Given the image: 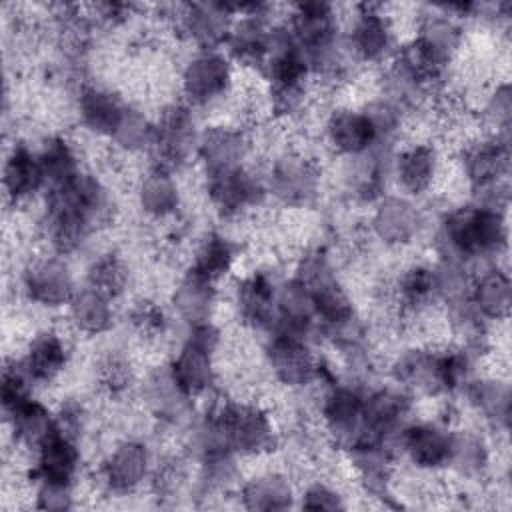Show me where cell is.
I'll list each match as a JSON object with an SVG mask.
<instances>
[{"instance_id": "cell-2", "label": "cell", "mask_w": 512, "mask_h": 512, "mask_svg": "<svg viewBox=\"0 0 512 512\" xmlns=\"http://www.w3.org/2000/svg\"><path fill=\"white\" fill-rule=\"evenodd\" d=\"M508 248L506 210L460 204L448 208L436 220L432 230V250L436 260L466 264L472 272L498 262Z\"/></svg>"}, {"instance_id": "cell-28", "label": "cell", "mask_w": 512, "mask_h": 512, "mask_svg": "<svg viewBox=\"0 0 512 512\" xmlns=\"http://www.w3.org/2000/svg\"><path fill=\"white\" fill-rule=\"evenodd\" d=\"M468 406L494 432H508L512 396L508 380L498 374L472 376L462 390Z\"/></svg>"}, {"instance_id": "cell-15", "label": "cell", "mask_w": 512, "mask_h": 512, "mask_svg": "<svg viewBox=\"0 0 512 512\" xmlns=\"http://www.w3.org/2000/svg\"><path fill=\"white\" fill-rule=\"evenodd\" d=\"M236 18L224 42V52L236 66H246L252 70H262L272 28L268 18V4H234Z\"/></svg>"}, {"instance_id": "cell-31", "label": "cell", "mask_w": 512, "mask_h": 512, "mask_svg": "<svg viewBox=\"0 0 512 512\" xmlns=\"http://www.w3.org/2000/svg\"><path fill=\"white\" fill-rule=\"evenodd\" d=\"M2 186L6 198L18 206L44 192V176L36 148L26 142H14L4 158Z\"/></svg>"}, {"instance_id": "cell-29", "label": "cell", "mask_w": 512, "mask_h": 512, "mask_svg": "<svg viewBox=\"0 0 512 512\" xmlns=\"http://www.w3.org/2000/svg\"><path fill=\"white\" fill-rule=\"evenodd\" d=\"M470 306L486 322L496 324L508 320L512 304V282L498 262L482 266L472 272Z\"/></svg>"}, {"instance_id": "cell-5", "label": "cell", "mask_w": 512, "mask_h": 512, "mask_svg": "<svg viewBox=\"0 0 512 512\" xmlns=\"http://www.w3.org/2000/svg\"><path fill=\"white\" fill-rule=\"evenodd\" d=\"M226 446L240 458H258L276 450L280 434L272 412L252 400H222L210 406Z\"/></svg>"}, {"instance_id": "cell-18", "label": "cell", "mask_w": 512, "mask_h": 512, "mask_svg": "<svg viewBox=\"0 0 512 512\" xmlns=\"http://www.w3.org/2000/svg\"><path fill=\"white\" fill-rule=\"evenodd\" d=\"M396 452L418 472H442L448 468L452 426L442 420H410L396 438Z\"/></svg>"}, {"instance_id": "cell-34", "label": "cell", "mask_w": 512, "mask_h": 512, "mask_svg": "<svg viewBox=\"0 0 512 512\" xmlns=\"http://www.w3.org/2000/svg\"><path fill=\"white\" fill-rule=\"evenodd\" d=\"M170 306L186 326L208 322L218 306V284L186 270L172 288Z\"/></svg>"}, {"instance_id": "cell-48", "label": "cell", "mask_w": 512, "mask_h": 512, "mask_svg": "<svg viewBox=\"0 0 512 512\" xmlns=\"http://www.w3.org/2000/svg\"><path fill=\"white\" fill-rule=\"evenodd\" d=\"M188 480H190L188 460H184L180 456H170L154 466L150 486L156 496L172 498V496L182 494Z\"/></svg>"}, {"instance_id": "cell-21", "label": "cell", "mask_w": 512, "mask_h": 512, "mask_svg": "<svg viewBox=\"0 0 512 512\" xmlns=\"http://www.w3.org/2000/svg\"><path fill=\"white\" fill-rule=\"evenodd\" d=\"M442 172V156L432 142H410L394 152L392 178L400 194L414 200L428 194Z\"/></svg>"}, {"instance_id": "cell-41", "label": "cell", "mask_w": 512, "mask_h": 512, "mask_svg": "<svg viewBox=\"0 0 512 512\" xmlns=\"http://www.w3.org/2000/svg\"><path fill=\"white\" fill-rule=\"evenodd\" d=\"M36 152L44 176V192L66 184L82 170L78 148L64 134L46 136Z\"/></svg>"}, {"instance_id": "cell-42", "label": "cell", "mask_w": 512, "mask_h": 512, "mask_svg": "<svg viewBox=\"0 0 512 512\" xmlns=\"http://www.w3.org/2000/svg\"><path fill=\"white\" fill-rule=\"evenodd\" d=\"M130 282H132L130 264L116 250H108L94 256V260L86 270V284L98 288L112 300L120 298L128 290Z\"/></svg>"}, {"instance_id": "cell-20", "label": "cell", "mask_w": 512, "mask_h": 512, "mask_svg": "<svg viewBox=\"0 0 512 512\" xmlns=\"http://www.w3.org/2000/svg\"><path fill=\"white\" fill-rule=\"evenodd\" d=\"M278 276L266 268H254L234 282V308L238 320L252 330L268 332L276 320Z\"/></svg>"}, {"instance_id": "cell-23", "label": "cell", "mask_w": 512, "mask_h": 512, "mask_svg": "<svg viewBox=\"0 0 512 512\" xmlns=\"http://www.w3.org/2000/svg\"><path fill=\"white\" fill-rule=\"evenodd\" d=\"M70 358L72 348L68 338L58 330L44 328L28 340L24 352L16 360L34 388H38L54 384L66 372Z\"/></svg>"}, {"instance_id": "cell-1", "label": "cell", "mask_w": 512, "mask_h": 512, "mask_svg": "<svg viewBox=\"0 0 512 512\" xmlns=\"http://www.w3.org/2000/svg\"><path fill=\"white\" fill-rule=\"evenodd\" d=\"M112 216L114 196L108 184L98 174L82 168L66 184L44 192L42 238L52 254L66 258L80 252Z\"/></svg>"}, {"instance_id": "cell-4", "label": "cell", "mask_w": 512, "mask_h": 512, "mask_svg": "<svg viewBox=\"0 0 512 512\" xmlns=\"http://www.w3.org/2000/svg\"><path fill=\"white\" fill-rule=\"evenodd\" d=\"M222 344L220 328L208 320L192 324L170 356L166 368L176 386L192 400L210 394L218 384L216 354Z\"/></svg>"}, {"instance_id": "cell-49", "label": "cell", "mask_w": 512, "mask_h": 512, "mask_svg": "<svg viewBox=\"0 0 512 512\" xmlns=\"http://www.w3.org/2000/svg\"><path fill=\"white\" fill-rule=\"evenodd\" d=\"M32 392H34V384L24 374L18 360L16 358L8 360L4 370H2V388H0V400H2L4 416L14 412L26 400H30L34 396Z\"/></svg>"}, {"instance_id": "cell-52", "label": "cell", "mask_w": 512, "mask_h": 512, "mask_svg": "<svg viewBox=\"0 0 512 512\" xmlns=\"http://www.w3.org/2000/svg\"><path fill=\"white\" fill-rule=\"evenodd\" d=\"M132 326L142 338H162L168 330V314L166 310L152 300H142L132 308Z\"/></svg>"}, {"instance_id": "cell-22", "label": "cell", "mask_w": 512, "mask_h": 512, "mask_svg": "<svg viewBox=\"0 0 512 512\" xmlns=\"http://www.w3.org/2000/svg\"><path fill=\"white\" fill-rule=\"evenodd\" d=\"M248 154L250 138L240 126L218 122L202 128L196 148V160L204 176L244 166Z\"/></svg>"}, {"instance_id": "cell-13", "label": "cell", "mask_w": 512, "mask_h": 512, "mask_svg": "<svg viewBox=\"0 0 512 512\" xmlns=\"http://www.w3.org/2000/svg\"><path fill=\"white\" fill-rule=\"evenodd\" d=\"M346 48L354 62L388 64L398 50L392 18L376 4H360L348 26Z\"/></svg>"}, {"instance_id": "cell-35", "label": "cell", "mask_w": 512, "mask_h": 512, "mask_svg": "<svg viewBox=\"0 0 512 512\" xmlns=\"http://www.w3.org/2000/svg\"><path fill=\"white\" fill-rule=\"evenodd\" d=\"M66 310L72 328L90 338L108 334L116 322L114 300L90 284L76 288Z\"/></svg>"}, {"instance_id": "cell-16", "label": "cell", "mask_w": 512, "mask_h": 512, "mask_svg": "<svg viewBox=\"0 0 512 512\" xmlns=\"http://www.w3.org/2000/svg\"><path fill=\"white\" fill-rule=\"evenodd\" d=\"M412 412L414 396L400 386L366 388L362 412L364 442L396 444L398 434L412 420Z\"/></svg>"}, {"instance_id": "cell-51", "label": "cell", "mask_w": 512, "mask_h": 512, "mask_svg": "<svg viewBox=\"0 0 512 512\" xmlns=\"http://www.w3.org/2000/svg\"><path fill=\"white\" fill-rule=\"evenodd\" d=\"M34 508L48 512H64L76 508V484L62 482H36Z\"/></svg>"}, {"instance_id": "cell-39", "label": "cell", "mask_w": 512, "mask_h": 512, "mask_svg": "<svg viewBox=\"0 0 512 512\" xmlns=\"http://www.w3.org/2000/svg\"><path fill=\"white\" fill-rule=\"evenodd\" d=\"M392 292L398 308L404 314L424 312L438 302L434 264L412 262L404 266L392 284Z\"/></svg>"}, {"instance_id": "cell-26", "label": "cell", "mask_w": 512, "mask_h": 512, "mask_svg": "<svg viewBox=\"0 0 512 512\" xmlns=\"http://www.w3.org/2000/svg\"><path fill=\"white\" fill-rule=\"evenodd\" d=\"M32 468L28 470V480L36 482H62L76 484L82 466L80 440L56 430L46 438L34 452Z\"/></svg>"}, {"instance_id": "cell-30", "label": "cell", "mask_w": 512, "mask_h": 512, "mask_svg": "<svg viewBox=\"0 0 512 512\" xmlns=\"http://www.w3.org/2000/svg\"><path fill=\"white\" fill-rule=\"evenodd\" d=\"M242 508L254 512H276L296 506L298 492L292 478L282 470H262L236 488Z\"/></svg>"}, {"instance_id": "cell-36", "label": "cell", "mask_w": 512, "mask_h": 512, "mask_svg": "<svg viewBox=\"0 0 512 512\" xmlns=\"http://www.w3.org/2000/svg\"><path fill=\"white\" fill-rule=\"evenodd\" d=\"M412 38L422 42L446 64H452L464 42V28L460 20H456L452 14H448L440 6H432L418 14L416 32Z\"/></svg>"}, {"instance_id": "cell-43", "label": "cell", "mask_w": 512, "mask_h": 512, "mask_svg": "<svg viewBox=\"0 0 512 512\" xmlns=\"http://www.w3.org/2000/svg\"><path fill=\"white\" fill-rule=\"evenodd\" d=\"M292 278L300 282L310 292V296L342 282L336 262L324 246H312L304 250L294 264Z\"/></svg>"}, {"instance_id": "cell-9", "label": "cell", "mask_w": 512, "mask_h": 512, "mask_svg": "<svg viewBox=\"0 0 512 512\" xmlns=\"http://www.w3.org/2000/svg\"><path fill=\"white\" fill-rule=\"evenodd\" d=\"M364 384L352 380H336L330 386L320 390L318 414L324 426V432L334 448L344 454L364 442Z\"/></svg>"}, {"instance_id": "cell-7", "label": "cell", "mask_w": 512, "mask_h": 512, "mask_svg": "<svg viewBox=\"0 0 512 512\" xmlns=\"http://www.w3.org/2000/svg\"><path fill=\"white\" fill-rule=\"evenodd\" d=\"M268 198L284 208H308L322 192V168L300 148L276 152L264 172Z\"/></svg>"}, {"instance_id": "cell-44", "label": "cell", "mask_w": 512, "mask_h": 512, "mask_svg": "<svg viewBox=\"0 0 512 512\" xmlns=\"http://www.w3.org/2000/svg\"><path fill=\"white\" fill-rule=\"evenodd\" d=\"M96 380L100 390L112 398L122 400L138 386V372L132 358L120 350H110L98 362Z\"/></svg>"}, {"instance_id": "cell-33", "label": "cell", "mask_w": 512, "mask_h": 512, "mask_svg": "<svg viewBox=\"0 0 512 512\" xmlns=\"http://www.w3.org/2000/svg\"><path fill=\"white\" fill-rule=\"evenodd\" d=\"M144 402L150 414L164 426H178L184 422L192 408V398H188L172 380L166 366H158L148 372L140 384Z\"/></svg>"}, {"instance_id": "cell-17", "label": "cell", "mask_w": 512, "mask_h": 512, "mask_svg": "<svg viewBox=\"0 0 512 512\" xmlns=\"http://www.w3.org/2000/svg\"><path fill=\"white\" fill-rule=\"evenodd\" d=\"M370 232L386 248H406L426 226L420 204L404 194H384L372 204Z\"/></svg>"}, {"instance_id": "cell-25", "label": "cell", "mask_w": 512, "mask_h": 512, "mask_svg": "<svg viewBox=\"0 0 512 512\" xmlns=\"http://www.w3.org/2000/svg\"><path fill=\"white\" fill-rule=\"evenodd\" d=\"M128 104L118 90L98 82H84L76 94V116L88 134L110 140Z\"/></svg>"}, {"instance_id": "cell-24", "label": "cell", "mask_w": 512, "mask_h": 512, "mask_svg": "<svg viewBox=\"0 0 512 512\" xmlns=\"http://www.w3.org/2000/svg\"><path fill=\"white\" fill-rule=\"evenodd\" d=\"M390 376L396 386H400L414 398L444 396L440 378V348L410 346L398 352L390 364Z\"/></svg>"}, {"instance_id": "cell-12", "label": "cell", "mask_w": 512, "mask_h": 512, "mask_svg": "<svg viewBox=\"0 0 512 512\" xmlns=\"http://www.w3.org/2000/svg\"><path fill=\"white\" fill-rule=\"evenodd\" d=\"M262 356L272 378L284 388L304 390L314 386L320 354L314 352L310 338L266 332Z\"/></svg>"}, {"instance_id": "cell-45", "label": "cell", "mask_w": 512, "mask_h": 512, "mask_svg": "<svg viewBox=\"0 0 512 512\" xmlns=\"http://www.w3.org/2000/svg\"><path fill=\"white\" fill-rule=\"evenodd\" d=\"M154 132V118H150L140 106L128 104L116 132L110 138L114 150L122 154H140L148 152Z\"/></svg>"}, {"instance_id": "cell-10", "label": "cell", "mask_w": 512, "mask_h": 512, "mask_svg": "<svg viewBox=\"0 0 512 512\" xmlns=\"http://www.w3.org/2000/svg\"><path fill=\"white\" fill-rule=\"evenodd\" d=\"M204 192L212 210L226 220L246 216L268 198L264 172H256L248 164L204 176Z\"/></svg>"}, {"instance_id": "cell-11", "label": "cell", "mask_w": 512, "mask_h": 512, "mask_svg": "<svg viewBox=\"0 0 512 512\" xmlns=\"http://www.w3.org/2000/svg\"><path fill=\"white\" fill-rule=\"evenodd\" d=\"M154 466V452L146 440L122 438L104 454L98 480L106 494L130 496L150 482Z\"/></svg>"}, {"instance_id": "cell-27", "label": "cell", "mask_w": 512, "mask_h": 512, "mask_svg": "<svg viewBox=\"0 0 512 512\" xmlns=\"http://www.w3.org/2000/svg\"><path fill=\"white\" fill-rule=\"evenodd\" d=\"M326 146L342 160L360 156L378 144L376 132L362 112V108L336 106L332 108L322 124Z\"/></svg>"}, {"instance_id": "cell-6", "label": "cell", "mask_w": 512, "mask_h": 512, "mask_svg": "<svg viewBox=\"0 0 512 512\" xmlns=\"http://www.w3.org/2000/svg\"><path fill=\"white\" fill-rule=\"evenodd\" d=\"M198 116L186 102H168L154 118V132L148 146V158L152 168L166 172H180L192 158L200 140Z\"/></svg>"}, {"instance_id": "cell-38", "label": "cell", "mask_w": 512, "mask_h": 512, "mask_svg": "<svg viewBox=\"0 0 512 512\" xmlns=\"http://www.w3.org/2000/svg\"><path fill=\"white\" fill-rule=\"evenodd\" d=\"M6 424L10 428L14 444L32 452L58 430L56 410H52L36 396L20 404L14 412L6 414Z\"/></svg>"}, {"instance_id": "cell-3", "label": "cell", "mask_w": 512, "mask_h": 512, "mask_svg": "<svg viewBox=\"0 0 512 512\" xmlns=\"http://www.w3.org/2000/svg\"><path fill=\"white\" fill-rule=\"evenodd\" d=\"M460 172L472 196L470 202L506 210L510 174V138L484 134L460 150Z\"/></svg>"}, {"instance_id": "cell-8", "label": "cell", "mask_w": 512, "mask_h": 512, "mask_svg": "<svg viewBox=\"0 0 512 512\" xmlns=\"http://www.w3.org/2000/svg\"><path fill=\"white\" fill-rule=\"evenodd\" d=\"M236 64L224 50H194L180 70L182 102L194 110L224 102L234 88Z\"/></svg>"}, {"instance_id": "cell-40", "label": "cell", "mask_w": 512, "mask_h": 512, "mask_svg": "<svg viewBox=\"0 0 512 512\" xmlns=\"http://www.w3.org/2000/svg\"><path fill=\"white\" fill-rule=\"evenodd\" d=\"M492 454L484 434L466 428H452V446L448 468L468 482L482 480L490 470Z\"/></svg>"}, {"instance_id": "cell-37", "label": "cell", "mask_w": 512, "mask_h": 512, "mask_svg": "<svg viewBox=\"0 0 512 512\" xmlns=\"http://www.w3.org/2000/svg\"><path fill=\"white\" fill-rule=\"evenodd\" d=\"M240 258L238 242L222 230H208L194 246L188 270L218 284L226 278Z\"/></svg>"}, {"instance_id": "cell-50", "label": "cell", "mask_w": 512, "mask_h": 512, "mask_svg": "<svg viewBox=\"0 0 512 512\" xmlns=\"http://www.w3.org/2000/svg\"><path fill=\"white\" fill-rule=\"evenodd\" d=\"M298 506L304 510H314V512H320V510L336 512V510H346L348 500H346V494L338 486L318 478V480L308 482L300 490Z\"/></svg>"}, {"instance_id": "cell-46", "label": "cell", "mask_w": 512, "mask_h": 512, "mask_svg": "<svg viewBox=\"0 0 512 512\" xmlns=\"http://www.w3.org/2000/svg\"><path fill=\"white\" fill-rule=\"evenodd\" d=\"M480 122L488 130L486 134L498 138H510L512 124V90L508 80L496 82L484 96L480 106Z\"/></svg>"}, {"instance_id": "cell-47", "label": "cell", "mask_w": 512, "mask_h": 512, "mask_svg": "<svg viewBox=\"0 0 512 512\" xmlns=\"http://www.w3.org/2000/svg\"><path fill=\"white\" fill-rule=\"evenodd\" d=\"M360 108L366 114V118L370 120L378 142L396 144V140L404 128L406 112L380 94L366 100Z\"/></svg>"}, {"instance_id": "cell-32", "label": "cell", "mask_w": 512, "mask_h": 512, "mask_svg": "<svg viewBox=\"0 0 512 512\" xmlns=\"http://www.w3.org/2000/svg\"><path fill=\"white\" fill-rule=\"evenodd\" d=\"M136 204L152 222H170L182 208V190L172 172L148 166L136 182Z\"/></svg>"}, {"instance_id": "cell-19", "label": "cell", "mask_w": 512, "mask_h": 512, "mask_svg": "<svg viewBox=\"0 0 512 512\" xmlns=\"http://www.w3.org/2000/svg\"><path fill=\"white\" fill-rule=\"evenodd\" d=\"M176 30L196 46V50H222L236 18L230 2H190L176 6Z\"/></svg>"}, {"instance_id": "cell-14", "label": "cell", "mask_w": 512, "mask_h": 512, "mask_svg": "<svg viewBox=\"0 0 512 512\" xmlns=\"http://www.w3.org/2000/svg\"><path fill=\"white\" fill-rule=\"evenodd\" d=\"M24 298L44 310L66 308L78 284L64 256L44 254L32 258L20 276Z\"/></svg>"}]
</instances>
